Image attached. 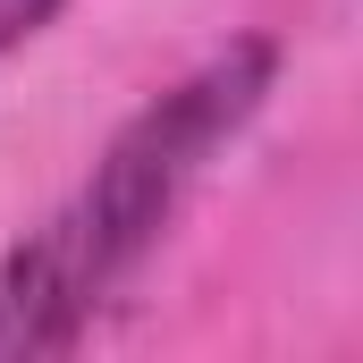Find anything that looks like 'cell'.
<instances>
[{
	"label": "cell",
	"mask_w": 363,
	"mask_h": 363,
	"mask_svg": "<svg viewBox=\"0 0 363 363\" xmlns=\"http://www.w3.org/2000/svg\"><path fill=\"white\" fill-rule=\"evenodd\" d=\"M271 85H279V43L237 34L101 144L85 186L0 254V363H43L85 338L101 304L169 237V220L203 186V169L254 127Z\"/></svg>",
	"instance_id": "cell-1"
},
{
	"label": "cell",
	"mask_w": 363,
	"mask_h": 363,
	"mask_svg": "<svg viewBox=\"0 0 363 363\" xmlns=\"http://www.w3.org/2000/svg\"><path fill=\"white\" fill-rule=\"evenodd\" d=\"M60 9H68V0H0V68H9V60H17L51 17H60Z\"/></svg>",
	"instance_id": "cell-2"
}]
</instances>
